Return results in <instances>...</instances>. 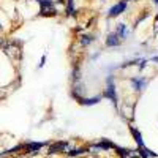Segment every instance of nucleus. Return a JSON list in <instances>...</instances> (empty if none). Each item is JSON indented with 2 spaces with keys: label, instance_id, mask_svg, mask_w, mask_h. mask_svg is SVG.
I'll return each instance as SVG.
<instances>
[{
  "label": "nucleus",
  "instance_id": "f257e3e1",
  "mask_svg": "<svg viewBox=\"0 0 158 158\" xmlns=\"http://www.w3.org/2000/svg\"><path fill=\"white\" fill-rule=\"evenodd\" d=\"M49 152L51 153H68L70 152V144L68 142H57L49 149Z\"/></svg>",
  "mask_w": 158,
  "mask_h": 158
},
{
  "label": "nucleus",
  "instance_id": "f03ea898",
  "mask_svg": "<svg viewBox=\"0 0 158 158\" xmlns=\"http://www.w3.org/2000/svg\"><path fill=\"white\" fill-rule=\"evenodd\" d=\"M125 6H127V5H125V2L117 3L115 6H112V8L109 10V16H112V18H114V16H117V15H120V13L125 10Z\"/></svg>",
  "mask_w": 158,
  "mask_h": 158
},
{
  "label": "nucleus",
  "instance_id": "7ed1b4c3",
  "mask_svg": "<svg viewBox=\"0 0 158 158\" xmlns=\"http://www.w3.org/2000/svg\"><path fill=\"white\" fill-rule=\"evenodd\" d=\"M120 41H122V38H118V35L117 33H111L109 36H108V46H117V44H120Z\"/></svg>",
  "mask_w": 158,
  "mask_h": 158
},
{
  "label": "nucleus",
  "instance_id": "20e7f679",
  "mask_svg": "<svg viewBox=\"0 0 158 158\" xmlns=\"http://www.w3.org/2000/svg\"><path fill=\"white\" fill-rule=\"evenodd\" d=\"M117 35L118 36H127V27L123 24H118V27H117Z\"/></svg>",
  "mask_w": 158,
  "mask_h": 158
},
{
  "label": "nucleus",
  "instance_id": "39448f33",
  "mask_svg": "<svg viewBox=\"0 0 158 158\" xmlns=\"http://www.w3.org/2000/svg\"><path fill=\"white\" fill-rule=\"evenodd\" d=\"M133 85H136V90H142V85H144V81H133Z\"/></svg>",
  "mask_w": 158,
  "mask_h": 158
},
{
  "label": "nucleus",
  "instance_id": "423d86ee",
  "mask_svg": "<svg viewBox=\"0 0 158 158\" xmlns=\"http://www.w3.org/2000/svg\"><path fill=\"white\" fill-rule=\"evenodd\" d=\"M92 41V36H82V44H89Z\"/></svg>",
  "mask_w": 158,
  "mask_h": 158
},
{
  "label": "nucleus",
  "instance_id": "0eeeda50",
  "mask_svg": "<svg viewBox=\"0 0 158 158\" xmlns=\"http://www.w3.org/2000/svg\"><path fill=\"white\" fill-rule=\"evenodd\" d=\"M155 2H156V3H158V0H155Z\"/></svg>",
  "mask_w": 158,
  "mask_h": 158
}]
</instances>
